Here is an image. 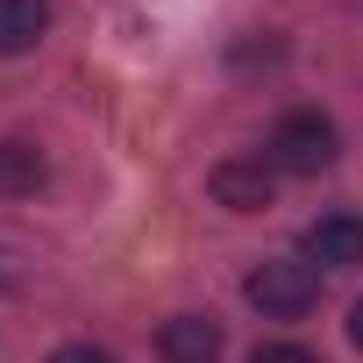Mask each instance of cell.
<instances>
[{
  "mask_svg": "<svg viewBox=\"0 0 363 363\" xmlns=\"http://www.w3.org/2000/svg\"><path fill=\"white\" fill-rule=\"evenodd\" d=\"M250 306L264 313V320H299V313H313V299H320V278H313V264L299 257H264L257 271H250Z\"/></svg>",
  "mask_w": 363,
  "mask_h": 363,
  "instance_id": "1",
  "label": "cell"
},
{
  "mask_svg": "<svg viewBox=\"0 0 363 363\" xmlns=\"http://www.w3.org/2000/svg\"><path fill=\"white\" fill-rule=\"evenodd\" d=\"M335 121L328 114H313V107H299V114H285L278 128H271V164L278 171H292V178H313V171H328L335 164Z\"/></svg>",
  "mask_w": 363,
  "mask_h": 363,
  "instance_id": "2",
  "label": "cell"
},
{
  "mask_svg": "<svg viewBox=\"0 0 363 363\" xmlns=\"http://www.w3.org/2000/svg\"><path fill=\"white\" fill-rule=\"evenodd\" d=\"M207 193H214L228 214H264V207H271V193H278V178H271V164H264V157H228V164H214Z\"/></svg>",
  "mask_w": 363,
  "mask_h": 363,
  "instance_id": "3",
  "label": "cell"
},
{
  "mask_svg": "<svg viewBox=\"0 0 363 363\" xmlns=\"http://www.w3.org/2000/svg\"><path fill=\"white\" fill-rule=\"evenodd\" d=\"M299 257L320 264V271H349V264H363V221H356V214H320V221H306Z\"/></svg>",
  "mask_w": 363,
  "mask_h": 363,
  "instance_id": "4",
  "label": "cell"
},
{
  "mask_svg": "<svg viewBox=\"0 0 363 363\" xmlns=\"http://www.w3.org/2000/svg\"><path fill=\"white\" fill-rule=\"evenodd\" d=\"M157 349H164L171 363H214V356H221V320H207V313H178V320H164Z\"/></svg>",
  "mask_w": 363,
  "mask_h": 363,
  "instance_id": "5",
  "label": "cell"
},
{
  "mask_svg": "<svg viewBox=\"0 0 363 363\" xmlns=\"http://www.w3.org/2000/svg\"><path fill=\"white\" fill-rule=\"evenodd\" d=\"M50 29V0H0V57L36 50Z\"/></svg>",
  "mask_w": 363,
  "mask_h": 363,
  "instance_id": "6",
  "label": "cell"
},
{
  "mask_svg": "<svg viewBox=\"0 0 363 363\" xmlns=\"http://www.w3.org/2000/svg\"><path fill=\"white\" fill-rule=\"evenodd\" d=\"M43 171H50V164H43V150L8 135V143H0V200H22V193H36V186H43Z\"/></svg>",
  "mask_w": 363,
  "mask_h": 363,
  "instance_id": "7",
  "label": "cell"
},
{
  "mask_svg": "<svg viewBox=\"0 0 363 363\" xmlns=\"http://www.w3.org/2000/svg\"><path fill=\"white\" fill-rule=\"evenodd\" d=\"M250 363H313V356H306L299 342H264V349H257Z\"/></svg>",
  "mask_w": 363,
  "mask_h": 363,
  "instance_id": "8",
  "label": "cell"
},
{
  "mask_svg": "<svg viewBox=\"0 0 363 363\" xmlns=\"http://www.w3.org/2000/svg\"><path fill=\"white\" fill-rule=\"evenodd\" d=\"M50 363H114V356H107V349H86V342H72V349H57Z\"/></svg>",
  "mask_w": 363,
  "mask_h": 363,
  "instance_id": "9",
  "label": "cell"
},
{
  "mask_svg": "<svg viewBox=\"0 0 363 363\" xmlns=\"http://www.w3.org/2000/svg\"><path fill=\"white\" fill-rule=\"evenodd\" d=\"M349 342H356V349H363V299H356V306H349Z\"/></svg>",
  "mask_w": 363,
  "mask_h": 363,
  "instance_id": "10",
  "label": "cell"
}]
</instances>
